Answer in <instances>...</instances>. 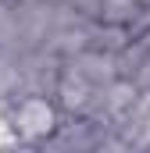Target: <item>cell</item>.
Returning <instances> with one entry per match:
<instances>
[{"label": "cell", "instance_id": "1", "mask_svg": "<svg viewBox=\"0 0 150 153\" xmlns=\"http://www.w3.org/2000/svg\"><path fill=\"white\" fill-rule=\"evenodd\" d=\"M11 128L22 143H50V135L61 128V107L54 96L25 93L11 107Z\"/></svg>", "mask_w": 150, "mask_h": 153}, {"label": "cell", "instance_id": "2", "mask_svg": "<svg viewBox=\"0 0 150 153\" xmlns=\"http://www.w3.org/2000/svg\"><path fill=\"white\" fill-rule=\"evenodd\" d=\"M97 89H100V85H93L89 78H82L79 71L64 68L57 89H54V100H57L61 114H68V117H72V114H86L89 103H93V96H97Z\"/></svg>", "mask_w": 150, "mask_h": 153}, {"label": "cell", "instance_id": "3", "mask_svg": "<svg viewBox=\"0 0 150 153\" xmlns=\"http://www.w3.org/2000/svg\"><path fill=\"white\" fill-rule=\"evenodd\" d=\"M64 68L79 71L93 85H107V82L118 78V57L107 53V50H100V46H89V50H79L72 57H64Z\"/></svg>", "mask_w": 150, "mask_h": 153}, {"label": "cell", "instance_id": "4", "mask_svg": "<svg viewBox=\"0 0 150 153\" xmlns=\"http://www.w3.org/2000/svg\"><path fill=\"white\" fill-rule=\"evenodd\" d=\"M132 43V29L129 25H114V22H97V32H93V46L107 50V53H118L122 46Z\"/></svg>", "mask_w": 150, "mask_h": 153}, {"label": "cell", "instance_id": "5", "mask_svg": "<svg viewBox=\"0 0 150 153\" xmlns=\"http://www.w3.org/2000/svg\"><path fill=\"white\" fill-rule=\"evenodd\" d=\"M143 7H147L143 0H104V14H100V22L132 25V22L140 18V11H143Z\"/></svg>", "mask_w": 150, "mask_h": 153}, {"label": "cell", "instance_id": "6", "mask_svg": "<svg viewBox=\"0 0 150 153\" xmlns=\"http://www.w3.org/2000/svg\"><path fill=\"white\" fill-rule=\"evenodd\" d=\"M136 85H140V89H150V57L143 61V68L136 71Z\"/></svg>", "mask_w": 150, "mask_h": 153}]
</instances>
